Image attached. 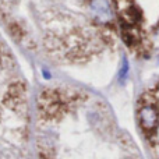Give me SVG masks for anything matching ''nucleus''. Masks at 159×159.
<instances>
[{
  "mask_svg": "<svg viewBox=\"0 0 159 159\" xmlns=\"http://www.w3.org/2000/svg\"><path fill=\"white\" fill-rule=\"evenodd\" d=\"M140 123L143 129L145 130H154L159 123V115L158 110L154 106H144L140 110Z\"/></svg>",
  "mask_w": 159,
  "mask_h": 159,
  "instance_id": "1",
  "label": "nucleus"
},
{
  "mask_svg": "<svg viewBox=\"0 0 159 159\" xmlns=\"http://www.w3.org/2000/svg\"><path fill=\"white\" fill-rule=\"evenodd\" d=\"M116 4H117V11L119 16L127 22H134L137 20V8L133 6V3L130 0H116Z\"/></svg>",
  "mask_w": 159,
  "mask_h": 159,
  "instance_id": "2",
  "label": "nucleus"
},
{
  "mask_svg": "<svg viewBox=\"0 0 159 159\" xmlns=\"http://www.w3.org/2000/svg\"><path fill=\"white\" fill-rule=\"evenodd\" d=\"M91 8L95 13V16L102 21H107L112 17V11H110L109 3L106 0H93L92 4H91Z\"/></svg>",
  "mask_w": 159,
  "mask_h": 159,
  "instance_id": "3",
  "label": "nucleus"
},
{
  "mask_svg": "<svg viewBox=\"0 0 159 159\" xmlns=\"http://www.w3.org/2000/svg\"><path fill=\"white\" fill-rule=\"evenodd\" d=\"M127 70H129V66H127V60H124V64H123V69H121V73H120V77L124 78L127 74Z\"/></svg>",
  "mask_w": 159,
  "mask_h": 159,
  "instance_id": "4",
  "label": "nucleus"
}]
</instances>
